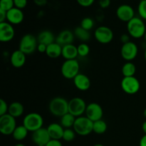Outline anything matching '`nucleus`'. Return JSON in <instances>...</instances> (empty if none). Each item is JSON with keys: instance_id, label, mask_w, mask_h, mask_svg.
Listing matches in <instances>:
<instances>
[{"instance_id": "nucleus-1", "label": "nucleus", "mask_w": 146, "mask_h": 146, "mask_svg": "<svg viewBox=\"0 0 146 146\" xmlns=\"http://www.w3.org/2000/svg\"><path fill=\"white\" fill-rule=\"evenodd\" d=\"M48 110L53 115L61 118L68 113V101L63 97H55L49 102Z\"/></svg>"}, {"instance_id": "nucleus-2", "label": "nucleus", "mask_w": 146, "mask_h": 146, "mask_svg": "<svg viewBox=\"0 0 146 146\" xmlns=\"http://www.w3.org/2000/svg\"><path fill=\"white\" fill-rule=\"evenodd\" d=\"M127 31L132 38H141L143 37L146 32V27L143 19L141 17H134L127 23Z\"/></svg>"}, {"instance_id": "nucleus-3", "label": "nucleus", "mask_w": 146, "mask_h": 146, "mask_svg": "<svg viewBox=\"0 0 146 146\" xmlns=\"http://www.w3.org/2000/svg\"><path fill=\"white\" fill-rule=\"evenodd\" d=\"M94 122L86 116H80L76 118L73 129L77 135L81 136H86L93 132Z\"/></svg>"}, {"instance_id": "nucleus-4", "label": "nucleus", "mask_w": 146, "mask_h": 146, "mask_svg": "<svg viewBox=\"0 0 146 146\" xmlns=\"http://www.w3.org/2000/svg\"><path fill=\"white\" fill-rule=\"evenodd\" d=\"M22 125L25 126L29 132L33 133L43 128L44 119L43 117L38 113H29L24 116Z\"/></svg>"}, {"instance_id": "nucleus-5", "label": "nucleus", "mask_w": 146, "mask_h": 146, "mask_svg": "<svg viewBox=\"0 0 146 146\" xmlns=\"http://www.w3.org/2000/svg\"><path fill=\"white\" fill-rule=\"evenodd\" d=\"M37 37L34 36L31 34H27L21 37L19 42V49L26 55L33 54L37 49L38 46Z\"/></svg>"}, {"instance_id": "nucleus-6", "label": "nucleus", "mask_w": 146, "mask_h": 146, "mask_svg": "<svg viewBox=\"0 0 146 146\" xmlns=\"http://www.w3.org/2000/svg\"><path fill=\"white\" fill-rule=\"evenodd\" d=\"M80 71V64L77 59L66 60L61 67V73L66 79H74Z\"/></svg>"}, {"instance_id": "nucleus-7", "label": "nucleus", "mask_w": 146, "mask_h": 146, "mask_svg": "<svg viewBox=\"0 0 146 146\" xmlns=\"http://www.w3.org/2000/svg\"><path fill=\"white\" fill-rule=\"evenodd\" d=\"M86 107L85 101L79 97H74L68 101V113L76 118L82 116L86 113Z\"/></svg>"}, {"instance_id": "nucleus-8", "label": "nucleus", "mask_w": 146, "mask_h": 146, "mask_svg": "<svg viewBox=\"0 0 146 146\" xmlns=\"http://www.w3.org/2000/svg\"><path fill=\"white\" fill-rule=\"evenodd\" d=\"M17 126L16 118L9 113L0 116V133L2 135H12Z\"/></svg>"}, {"instance_id": "nucleus-9", "label": "nucleus", "mask_w": 146, "mask_h": 146, "mask_svg": "<svg viewBox=\"0 0 146 146\" xmlns=\"http://www.w3.org/2000/svg\"><path fill=\"white\" fill-rule=\"evenodd\" d=\"M123 91L129 95H134L139 91L141 84L138 78L135 76L123 77L121 82Z\"/></svg>"}, {"instance_id": "nucleus-10", "label": "nucleus", "mask_w": 146, "mask_h": 146, "mask_svg": "<svg viewBox=\"0 0 146 146\" xmlns=\"http://www.w3.org/2000/svg\"><path fill=\"white\" fill-rule=\"evenodd\" d=\"M114 34L112 29L106 26H101L96 29L94 31L95 39L102 44H108L113 39Z\"/></svg>"}, {"instance_id": "nucleus-11", "label": "nucleus", "mask_w": 146, "mask_h": 146, "mask_svg": "<svg viewBox=\"0 0 146 146\" xmlns=\"http://www.w3.org/2000/svg\"><path fill=\"white\" fill-rule=\"evenodd\" d=\"M138 54V48L136 44L133 41L123 44L121 49L122 58L126 61H132L137 57Z\"/></svg>"}, {"instance_id": "nucleus-12", "label": "nucleus", "mask_w": 146, "mask_h": 146, "mask_svg": "<svg viewBox=\"0 0 146 146\" xmlns=\"http://www.w3.org/2000/svg\"><path fill=\"white\" fill-rule=\"evenodd\" d=\"M85 114L87 118L93 122H95L102 119L104 116V110L100 104L93 102L87 105Z\"/></svg>"}, {"instance_id": "nucleus-13", "label": "nucleus", "mask_w": 146, "mask_h": 146, "mask_svg": "<svg viewBox=\"0 0 146 146\" xmlns=\"http://www.w3.org/2000/svg\"><path fill=\"white\" fill-rule=\"evenodd\" d=\"M116 17L121 21L128 23L135 17V11L131 5L121 4L116 9Z\"/></svg>"}, {"instance_id": "nucleus-14", "label": "nucleus", "mask_w": 146, "mask_h": 146, "mask_svg": "<svg viewBox=\"0 0 146 146\" xmlns=\"http://www.w3.org/2000/svg\"><path fill=\"white\" fill-rule=\"evenodd\" d=\"M31 140L36 146H46L51 138L47 128H41L32 133Z\"/></svg>"}, {"instance_id": "nucleus-15", "label": "nucleus", "mask_w": 146, "mask_h": 146, "mask_svg": "<svg viewBox=\"0 0 146 146\" xmlns=\"http://www.w3.org/2000/svg\"><path fill=\"white\" fill-rule=\"evenodd\" d=\"M15 35V31L12 24L5 21L0 23V41L7 43L11 41Z\"/></svg>"}, {"instance_id": "nucleus-16", "label": "nucleus", "mask_w": 146, "mask_h": 146, "mask_svg": "<svg viewBox=\"0 0 146 146\" xmlns=\"http://www.w3.org/2000/svg\"><path fill=\"white\" fill-rule=\"evenodd\" d=\"M24 14L21 9L14 7L7 12V21L12 25H17L23 22Z\"/></svg>"}, {"instance_id": "nucleus-17", "label": "nucleus", "mask_w": 146, "mask_h": 146, "mask_svg": "<svg viewBox=\"0 0 146 146\" xmlns=\"http://www.w3.org/2000/svg\"><path fill=\"white\" fill-rule=\"evenodd\" d=\"M74 84L76 88L81 91H88L91 85L90 78L84 74H79L74 78Z\"/></svg>"}, {"instance_id": "nucleus-18", "label": "nucleus", "mask_w": 146, "mask_h": 146, "mask_svg": "<svg viewBox=\"0 0 146 146\" xmlns=\"http://www.w3.org/2000/svg\"><path fill=\"white\" fill-rule=\"evenodd\" d=\"M74 32L68 29H65L61 31L58 36L56 38V42L61 45V46H64L68 44H72L74 41Z\"/></svg>"}, {"instance_id": "nucleus-19", "label": "nucleus", "mask_w": 146, "mask_h": 146, "mask_svg": "<svg viewBox=\"0 0 146 146\" xmlns=\"http://www.w3.org/2000/svg\"><path fill=\"white\" fill-rule=\"evenodd\" d=\"M26 54L19 49L13 51L10 56V62L12 66L16 68H19L24 66L26 63Z\"/></svg>"}, {"instance_id": "nucleus-20", "label": "nucleus", "mask_w": 146, "mask_h": 146, "mask_svg": "<svg viewBox=\"0 0 146 146\" xmlns=\"http://www.w3.org/2000/svg\"><path fill=\"white\" fill-rule=\"evenodd\" d=\"M46 128L51 139H62L65 128L61 124L57 123H52L49 124Z\"/></svg>"}, {"instance_id": "nucleus-21", "label": "nucleus", "mask_w": 146, "mask_h": 146, "mask_svg": "<svg viewBox=\"0 0 146 146\" xmlns=\"http://www.w3.org/2000/svg\"><path fill=\"white\" fill-rule=\"evenodd\" d=\"M62 56L66 60L76 59L78 56L77 46L74 44H68L62 46Z\"/></svg>"}, {"instance_id": "nucleus-22", "label": "nucleus", "mask_w": 146, "mask_h": 146, "mask_svg": "<svg viewBox=\"0 0 146 146\" xmlns=\"http://www.w3.org/2000/svg\"><path fill=\"white\" fill-rule=\"evenodd\" d=\"M46 54L50 58H58L62 55V46L55 41L47 46Z\"/></svg>"}, {"instance_id": "nucleus-23", "label": "nucleus", "mask_w": 146, "mask_h": 146, "mask_svg": "<svg viewBox=\"0 0 146 146\" xmlns=\"http://www.w3.org/2000/svg\"><path fill=\"white\" fill-rule=\"evenodd\" d=\"M37 40H38V43L44 44L48 46L52 43L55 42L56 38L54 34L51 31L44 30L38 34V36H37Z\"/></svg>"}, {"instance_id": "nucleus-24", "label": "nucleus", "mask_w": 146, "mask_h": 146, "mask_svg": "<svg viewBox=\"0 0 146 146\" xmlns=\"http://www.w3.org/2000/svg\"><path fill=\"white\" fill-rule=\"evenodd\" d=\"M24 112V107L21 103L18 101H14L9 105L8 113L17 118L21 116Z\"/></svg>"}, {"instance_id": "nucleus-25", "label": "nucleus", "mask_w": 146, "mask_h": 146, "mask_svg": "<svg viewBox=\"0 0 146 146\" xmlns=\"http://www.w3.org/2000/svg\"><path fill=\"white\" fill-rule=\"evenodd\" d=\"M29 131L23 125H17L14 131L12 133V137L15 141H22L25 139L28 135Z\"/></svg>"}, {"instance_id": "nucleus-26", "label": "nucleus", "mask_w": 146, "mask_h": 146, "mask_svg": "<svg viewBox=\"0 0 146 146\" xmlns=\"http://www.w3.org/2000/svg\"><path fill=\"white\" fill-rule=\"evenodd\" d=\"M74 36H75L78 39H79L80 41H82L83 43L89 41V39L91 38V34H90V31L83 29L81 26L76 27V29H74Z\"/></svg>"}, {"instance_id": "nucleus-27", "label": "nucleus", "mask_w": 146, "mask_h": 146, "mask_svg": "<svg viewBox=\"0 0 146 146\" xmlns=\"http://www.w3.org/2000/svg\"><path fill=\"white\" fill-rule=\"evenodd\" d=\"M136 73V66L131 61H127L122 67V74L123 77L134 76Z\"/></svg>"}, {"instance_id": "nucleus-28", "label": "nucleus", "mask_w": 146, "mask_h": 146, "mask_svg": "<svg viewBox=\"0 0 146 146\" xmlns=\"http://www.w3.org/2000/svg\"><path fill=\"white\" fill-rule=\"evenodd\" d=\"M76 117L71 115V113H68L65 114L61 117V120H60V124L64 127V128H71V127L74 126V123L76 121Z\"/></svg>"}, {"instance_id": "nucleus-29", "label": "nucleus", "mask_w": 146, "mask_h": 146, "mask_svg": "<svg viewBox=\"0 0 146 146\" xmlns=\"http://www.w3.org/2000/svg\"><path fill=\"white\" fill-rule=\"evenodd\" d=\"M108 125L107 123L103 119L98 120V121L94 122L93 125V132L98 135H101L106 132Z\"/></svg>"}, {"instance_id": "nucleus-30", "label": "nucleus", "mask_w": 146, "mask_h": 146, "mask_svg": "<svg viewBox=\"0 0 146 146\" xmlns=\"http://www.w3.org/2000/svg\"><path fill=\"white\" fill-rule=\"evenodd\" d=\"M94 25H95V22H94V19L91 17H85V18H84L81 20V24H80V26L83 29L89 31L90 30L94 28Z\"/></svg>"}, {"instance_id": "nucleus-31", "label": "nucleus", "mask_w": 146, "mask_h": 146, "mask_svg": "<svg viewBox=\"0 0 146 146\" xmlns=\"http://www.w3.org/2000/svg\"><path fill=\"white\" fill-rule=\"evenodd\" d=\"M76 132L74 129L71 128H66L64 129V135H63L62 139L66 142H71L74 141L76 138Z\"/></svg>"}, {"instance_id": "nucleus-32", "label": "nucleus", "mask_w": 146, "mask_h": 146, "mask_svg": "<svg viewBox=\"0 0 146 146\" xmlns=\"http://www.w3.org/2000/svg\"><path fill=\"white\" fill-rule=\"evenodd\" d=\"M78 49V54L79 56L85 57L89 54L90 53V47L86 43H81L77 46Z\"/></svg>"}, {"instance_id": "nucleus-33", "label": "nucleus", "mask_w": 146, "mask_h": 146, "mask_svg": "<svg viewBox=\"0 0 146 146\" xmlns=\"http://www.w3.org/2000/svg\"><path fill=\"white\" fill-rule=\"evenodd\" d=\"M14 7V0H0V9L7 12Z\"/></svg>"}, {"instance_id": "nucleus-34", "label": "nucleus", "mask_w": 146, "mask_h": 146, "mask_svg": "<svg viewBox=\"0 0 146 146\" xmlns=\"http://www.w3.org/2000/svg\"><path fill=\"white\" fill-rule=\"evenodd\" d=\"M138 12L142 19L146 20V0H141L138 6Z\"/></svg>"}, {"instance_id": "nucleus-35", "label": "nucleus", "mask_w": 146, "mask_h": 146, "mask_svg": "<svg viewBox=\"0 0 146 146\" xmlns=\"http://www.w3.org/2000/svg\"><path fill=\"white\" fill-rule=\"evenodd\" d=\"M9 105L4 99H0V116L8 113Z\"/></svg>"}, {"instance_id": "nucleus-36", "label": "nucleus", "mask_w": 146, "mask_h": 146, "mask_svg": "<svg viewBox=\"0 0 146 146\" xmlns=\"http://www.w3.org/2000/svg\"><path fill=\"white\" fill-rule=\"evenodd\" d=\"M14 7L22 10L27 5V0H14Z\"/></svg>"}, {"instance_id": "nucleus-37", "label": "nucleus", "mask_w": 146, "mask_h": 146, "mask_svg": "<svg viewBox=\"0 0 146 146\" xmlns=\"http://www.w3.org/2000/svg\"><path fill=\"white\" fill-rule=\"evenodd\" d=\"M76 1L81 7H89L94 4L95 0H76Z\"/></svg>"}, {"instance_id": "nucleus-38", "label": "nucleus", "mask_w": 146, "mask_h": 146, "mask_svg": "<svg viewBox=\"0 0 146 146\" xmlns=\"http://www.w3.org/2000/svg\"><path fill=\"white\" fill-rule=\"evenodd\" d=\"M46 146H63V144L60 140L51 139Z\"/></svg>"}, {"instance_id": "nucleus-39", "label": "nucleus", "mask_w": 146, "mask_h": 146, "mask_svg": "<svg viewBox=\"0 0 146 146\" xmlns=\"http://www.w3.org/2000/svg\"><path fill=\"white\" fill-rule=\"evenodd\" d=\"M98 4L101 8L106 9L111 5V0H99Z\"/></svg>"}, {"instance_id": "nucleus-40", "label": "nucleus", "mask_w": 146, "mask_h": 146, "mask_svg": "<svg viewBox=\"0 0 146 146\" xmlns=\"http://www.w3.org/2000/svg\"><path fill=\"white\" fill-rule=\"evenodd\" d=\"M130 38H131V36L128 34H123L121 36V41L123 43V44H126V43L130 42Z\"/></svg>"}, {"instance_id": "nucleus-41", "label": "nucleus", "mask_w": 146, "mask_h": 146, "mask_svg": "<svg viewBox=\"0 0 146 146\" xmlns=\"http://www.w3.org/2000/svg\"><path fill=\"white\" fill-rule=\"evenodd\" d=\"M46 48H47L46 45H45V44H40V43H38V46H37L36 50L39 53L43 54V53H46Z\"/></svg>"}, {"instance_id": "nucleus-42", "label": "nucleus", "mask_w": 146, "mask_h": 146, "mask_svg": "<svg viewBox=\"0 0 146 146\" xmlns=\"http://www.w3.org/2000/svg\"><path fill=\"white\" fill-rule=\"evenodd\" d=\"M7 21V11L0 9V23Z\"/></svg>"}, {"instance_id": "nucleus-43", "label": "nucleus", "mask_w": 146, "mask_h": 146, "mask_svg": "<svg viewBox=\"0 0 146 146\" xmlns=\"http://www.w3.org/2000/svg\"><path fill=\"white\" fill-rule=\"evenodd\" d=\"M34 2L38 7H44L48 2V0H34Z\"/></svg>"}, {"instance_id": "nucleus-44", "label": "nucleus", "mask_w": 146, "mask_h": 146, "mask_svg": "<svg viewBox=\"0 0 146 146\" xmlns=\"http://www.w3.org/2000/svg\"><path fill=\"white\" fill-rule=\"evenodd\" d=\"M139 146H146V135L144 134L141 138L139 142Z\"/></svg>"}, {"instance_id": "nucleus-45", "label": "nucleus", "mask_w": 146, "mask_h": 146, "mask_svg": "<svg viewBox=\"0 0 146 146\" xmlns=\"http://www.w3.org/2000/svg\"><path fill=\"white\" fill-rule=\"evenodd\" d=\"M142 130L143 131L144 133L146 135V121H144L142 124Z\"/></svg>"}, {"instance_id": "nucleus-46", "label": "nucleus", "mask_w": 146, "mask_h": 146, "mask_svg": "<svg viewBox=\"0 0 146 146\" xmlns=\"http://www.w3.org/2000/svg\"><path fill=\"white\" fill-rule=\"evenodd\" d=\"M14 146H26L24 144L21 143H17Z\"/></svg>"}, {"instance_id": "nucleus-47", "label": "nucleus", "mask_w": 146, "mask_h": 146, "mask_svg": "<svg viewBox=\"0 0 146 146\" xmlns=\"http://www.w3.org/2000/svg\"><path fill=\"white\" fill-rule=\"evenodd\" d=\"M143 116L146 118V108H145V110H144L143 111Z\"/></svg>"}, {"instance_id": "nucleus-48", "label": "nucleus", "mask_w": 146, "mask_h": 146, "mask_svg": "<svg viewBox=\"0 0 146 146\" xmlns=\"http://www.w3.org/2000/svg\"><path fill=\"white\" fill-rule=\"evenodd\" d=\"M94 146H104L103 144H101V143H97V144H95Z\"/></svg>"}, {"instance_id": "nucleus-49", "label": "nucleus", "mask_w": 146, "mask_h": 146, "mask_svg": "<svg viewBox=\"0 0 146 146\" xmlns=\"http://www.w3.org/2000/svg\"><path fill=\"white\" fill-rule=\"evenodd\" d=\"M144 58H145V60L146 61V48L145 49V51H144Z\"/></svg>"}, {"instance_id": "nucleus-50", "label": "nucleus", "mask_w": 146, "mask_h": 146, "mask_svg": "<svg viewBox=\"0 0 146 146\" xmlns=\"http://www.w3.org/2000/svg\"><path fill=\"white\" fill-rule=\"evenodd\" d=\"M144 39H145V42H146V32H145V35H144Z\"/></svg>"}]
</instances>
